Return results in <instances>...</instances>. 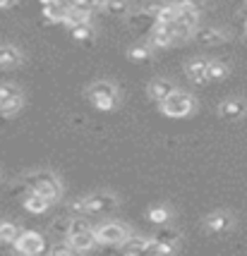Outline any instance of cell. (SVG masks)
<instances>
[{
  "label": "cell",
  "mask_w": 247,
  "mask_h": 256,
  "mask_svg": "<svg viewBox=\"0 0 247 256\" xmlns=\"http://www.w3.org/2000/svg\"><path fill=\"white\" fill-rule=\"evenodd\" d=\"M22 182L29 190L44 194L46 199H51L53 204L60 199V182H58L56 172H51V170H32V172L24 175Z\"/></svg>",
  "instance_id": "1"
},
{
  "label": "cell",
  "mask_w": 247,
  "mask_h": 256,
  "mask_svg": "<svg viewBox=\"0 0 247 256\" xmlns=\"http://www.w3.org/2000/svg\"><path fill=\"white\" fill-rule=\"evenodd\" d=\"M87 98L99 110H113L118 106V91H115L111 82H94L87 89Z\"/></svg>",
  "instance_id": "2"
},
{
  "label": "cell",
  "mask_w": 247,
  "mask_h": 256,
  "mask_svg": "<svg viewBox=\"0 0 247 256\" xmlns=\"http://www.w3.org/2000/svg\"><path fill=\"white\" fill-rule=\"evenodd\" d=\"M161 110L168 118H187L194 110V98L187 91L175 89L166 100H161Z\"/></svg>",
  "instance_id": "3"
},
{
  "label": "cell",
  "mask_w": 247,
  "mask_h": 256,
  "mask_svg": "<svg viewBox=\"0 0 247 256\" xmlns=\"http://www.w3.org/2000/svg\"><path fill=\"white\" fill-rule=\"evenodd\" d=\"M118 208V199L111 192H94L89 196H84V213L87 216H106Z\"/></svg>",
  "instance_id": "4"
},
{
  "label": "cell",
  "mask_w": 247,
  "mask_h": 256,
  "mask_svg": "<svg viewBox=\"0 0 247 256\" xmlns=\"http://www.w3.org/2000/svg\"><path fill=\"white\" fill-rule=\"evenodd\" d=\"M94 230H96V237H99V244H108V246H120L130 237V228L123 223H115V220L101 223Z\"/></svg>",
  "instance_id": "5"
},
{
  "label": "cell",
  "mask_w": 247,
  "mask_h": 256,
  "mask_svg": "<svg viewBox=\"0 0 247 256\" xmlns=\"http://www.w3.org/2000/svg\"><path fill=\"white\" fill-rule=\"evenodd\" d=\"M15 249H17L20 254H27V256L41 254L46 249V237L41 232H34V230H24V232L17 237Z\"/></svg>",
  "instance_id": "6"
},
{
  "label": "cell",
  "mask_w": 247,
  "mask_h": 256,
  "mask_svg": "<svg viewBox=\"0 0 247 256\" xmlns=\"http://www.w3.org/2000/svg\"><path fill=\"white\" fill-rule=\"evenodd\" d=\"M125 254H158V242L156 237L149 240V237H127L123 244H120Z\"/></svg>",
  "instance_id": "7"
},
{
  "label": "cell",
  "mask_w": 247,
  "mask_h": 256,
  "mask_svg": "<svg viewBox=\"0 0 247 256\" xmlns=\"http://www.w3.org/2000/svg\"><path fill=\"white\" fill-rule=\"evenodd\" d=\"M156 242H158V254H170V252H175L180 244V232L175 228H161L156 232Z\"/></svg>",
  "instance_id": "8"
},
{
  "label": "cell",
  "mask_w": 247,
  "mask_h": 256,
  "mask_svg": "<svg viewBox=\"0 0 247 256\" xmlns=\"http://www.w3.org/2000/svg\"><path fill=\"white\" fill-rule=\"evenodd\" d=\"M185 72L194 84H206L209 82V60L206 58H192L185 65Z\"/></svg>",
  "instance_id": "9"
},
{
  "label": "cell",
  "mask_w": 247,
  "mask_h": 256,
  "mask_svg": "<svg viewBox=\"0 0 247 256\" xmlns=\"http://www.w3.org/2000/svg\"><path fill=\"white\" fill-rule=\"evenodd\" d=\"M68 240L77 252H91L94 246L99 244V237H96V230H94V228H87V230H82V232H77V234H70Z\"/></svg>",
  "instance_id": "10"
},
{
  "label": "cell",
  "mask_w": 247,
  "mask_h": 256,
  "mask_svg": "<svg viewBox=\"0 0 247 256\" xmlns=\"http://www.w3.org/2000/svg\"><path fill=\"white\" fill-rule=\"evenodd\" d=\"M245 112H247V103L242 98H228L218 108V115L223 120H240V118H245Z\"/></svg>",
  "instance_id": "11"
},
{
  "label": "cell",
  "mask_w": 247,
  "mask_h": 256,
  "mask_svg": "<svg viewBox=\"0 0 247 256\" xmlns=\"http://www.w3.org/2000/svg\"><path fill=\"white\" fill-rule=\"evenodd\" d=\"M192 38H197L202 46H218L223 41H228V34L216 29V26H204V29H197Z\"/></svg>",
  "instance_id": "12"
},
{
  "label": "cell",
  "mask_w": 247,
  "mask_h": 256,
  "mask_svg": "<svg viewBox=\"0 0 247 256\" xmlns=\"http://www.w3.org/2000/svg\"><path fill=\"white\" fill-rule=\"evenodd\" d=\"M127 26H130L132 32H146V29H154V26H156V17L149 14V12L142 8L139 12H132V14L127 17Z\"/></svg>",
  "instance_id": "13"
},
{
  "label": "cell",
  "mask_w": 247,
  "mask_h": 256,
  "mask_svg": "<svg viewBox=\"0 0 247 256\" xmlns=\"http://www.w3.org/2000/svg\"><path fill=\"white\" fill-rule=\"evenodd\" d=\"M230 225H233V218H230V213L225 211H216L211 216H206V220H204L206 232H225Z\"/></svg>",
  "instance_id": "14"
},
{
  "label": "cell",
  "mask_w": 247,
  "mask_h": 256,
  "mask_svg": "<svg viewBox=\"0 0 247 256\" xmlns=\"http://www.w3.org/2000/svg\"><path fill=\"white\" fill-rule=\"evenodd\" d=\"M146 91H149V96H151V98L161 103V100H166L170 94L175 91V86H173V82H170V79L158 77V79H154V82L149 84V89Z\"/></svg>",
  "instance_id": "15"
},
{
  "label": "cell",
  "mask_w": 247,
  "mask_h": 256,
  "mask_svg": "<svg viewBox=\"0 0 247 256\" xmlns=\"http://www.w3.org/2000/svg\"><path fill=\"white\" fill-rule=\"evenodd\" d=\"M51 204H53V201L46 199L44 194H39V192H34V190H29V194L24 196V208L29 213H44L51 208Z\"/></svg>",
  "instance_id": "16"
},
{
  "label": "cell",
  "mask_w": 247,
  "mask_h": 256,
  "mask_svg": "<svg viewBox=\"0 0 247 256\" xmlns=\"http://www.w3.org/2000/svg\"><path fill=\"white\" fill-rule=\"evenodd\" d=\"M20 62H22V53L15 46H0V70H15Z\"/></svg>",
  "instance_id": "17"
},
{
  "label": "cell",
  "mask_w": 247,
  "mask_h": 256,
  "mask_svg": "<svg viewBox=\"0 0 247 256\" xmlns=\"http://www.w3.org/2000/svg\"><path fill=\"white\" fill-rule=\"evenodd\" d=\"M68 12H70V5L68 2H51V5H44V17L48 22H65L68 20Z\"/></svg>",
  "instance_id": "18"
},
{
  "label": "cell",
  "mask_w": 247,
  "mask_h": 256,
  "mask_svg": "<svg viewBox=\"0 0 247 256\" xmlns=\"http://www.w3.org/2000/svg\"><path fill=\"white\" fill-rule=\"evenodd\" d=\"M89 22H91V10H87V8H72L70 5L68 20H65V24H68L70 29L79 26V24H89Z\"/></svg>",
  "instance_id": "19"
},
{
  "label": "cell",
  "mask_w": 247,
  "mask_h": 256,
  "mask_svg": "<svg viewBox=\"0 0 247 256\" xmlns=\"http://www.w3.org/2000/svg\"><path fill=\"white\" fill-rule=\"evenodd\" d=\"M96 8H99L101 12H106V14L120 17V14H125V12H127V2H125V0H101Z\"/></svg>",
  "instance_id": "20"
},
{
  "label": "cell",
  "mask_w": 247,
  "mask_h": 256,
  "mask_svg": "<svg viewBox=\"0 0 247 256\" xmlns=\"http://www.w3.org/2000/svg\"><path fill=\"white\" fill-rule=\"evenodd\" d=\"M70 34H72V38H75V41H82V44H91V41H94V36H96L91 22L89 24H79V26H72Z\"/></svg>",
  "instance_id": "21"
},
{
  "label": "cell",
  "mask_w": 247,
  "mask_h": 256,
  "mask_svg": "<svg viewBox=\"0 0 247 256\" xmlns=\"http://www.w3.org/2000/svg\"><path fill=\"white\" fill-rule=\"evenodd\" d=\"M20 234H22V230H20L15 223H5V220L0 223V242H5V244H15Z\"/></svg>",
  "instance_id": "22"
},
{
  "label": "cell",
  "mask_w": 247,
  "mask_h": 256,
  "mask_svg": "<svg viewBox=\"0 0 247 256\" xmlns=\"http://www.w3.org/2000/svg\"><path fill=\"white\" fill-rule=\"evenodd\" d=\"M22 96V91L17 84H12V82H0V106L3 103H8L12 98H20Z\"/></svg>",
  "instance_id": "23"
},
{
  "label": "cell",
  "mask_w": 247,
  "mask_h": 256,
  "mask_svg": "<svg viewBox=\"0 0 247 256\" xmlns=\"http://www.w3.org/2000/svg\"><path fill=\"white\" fill-rule=\"evenodd\" d=\"M146 218H149L151 223H156V225H166L168 223V218H170V211L166 208V206H151V208L146 211Z\"/></svg>",
  "instance_id": "24"
},
{
  "label": "cell",
  "mask_w": 247,
  "mask_h": 256,
  "mask_svg": "<svg viewBox=\"0 0 247 256\" xmlns=\"http://www.w3.org/2000/svg\"><path fill=\"white\" fill-rule=\"evenodd\" d=\"M228 77V65L221 60H209V82H221Z\"/></svg>",
  "instance_id": "25"
},
{
  "label": "cell",
  "mask_w": 247,
  "mask_h": 256,
  "mask_svg": "<svg viewBox=\"0 0 247 256\" xmlns=\"http://www.w3.org/2000/svg\"><path fill=\"white\" fill-rule=\"evenodd\" d=\"M175 20H178V10H175V5H173V2H166V5H163V10L158 12L156 22L158 24H173Z\"/></svg>",
  "instance_id": "26"
},
{
  "label": "cell",
  "mask_w": 247,
  "mask_h": 256,
  "mask_svg": "<svg viewBox=\"0 0 247 256\" xmlns=\"http://www.w3.org/2000/svg\"><path fill=\"white\" fill-rule=\"evenodd\" d=\"M173 5L178 12H202L204 0H175Z\"/></svg>",
  "instance_id": "27"
},
{
  "label": "cell",
  "mask_w": 247,
  "mask_h": 256,
  "mask_svg": "<svg viewBox=\"0 0 247 256\" xmlns=\"http://www.w3.org/2000/svg\"><path fill=\"white\" fill-rule=\"evenodd\" d=\"M22 96H20V98H12V100H8V103H3V106H0V115H3V118H10V115H15V112H20L22 110Z\"/></svg>",
  "instance_id": "28"
},
{
  "label": "cell",
  "mask_w": 247,
  "mask_h": 256,
  "mask_svg": "<svg viewBox=\"0 0 247 256\" xmlns=\"http://www.w3.org/2000/svg\"><path fill=\"white\" fill-rule=\"evenodd\" d=\"M127 58L130 60H149L151 58V48L149 46H132L127 50Z\"/></svg>",
  "instance_id": "29"
},
{
  "label": "cell",
  "mask_w": 247,
  "mask_h": 256,
  "mask_svg": "<svg viewBox=\"0 0 247 256\" xmlns=\"http://www.w3.org/2000/svg\"><path fill=\"white\" fill-rule=\"evenodd\" d=\"M48 252H51L53 256H60V254H63V256H70V254H75L77 249L70 244V240H65V242H58V244H53L51 249H48Z\"/></svg>",
  "instance_id": "30"
},
{
  "label": "cell",
  "mask_w": 247,
  "mask_h": 256,
  "mask_svg": "<svg viewBox=\"0 0 247 256\" xmlns=\"http://www.w3.org/2000/svg\"><path fill=\"white\" fill-rule=\"evenodd\" d=\"M89 228V223L87 220H82V218H70V228H68V237L70 234H77V232H82V230H87Z\"/></svg>",
  "instance_id": "31"
},
{
  "label": "cell",
  "mask_w": 247,
  "mask_h": 256,
  "mask_svg": "<svg viewBox=\"0 0 247 256\" xmlns=\"http://www.w3.org/2000/svg\"><path fill=\"white\" fill-rule=\"evenodd\" d=\"M163 5H166V2H161V0H158V2H146V5H144V10L149 12V14H154V17H158V12L163 10Z\"/></svg>",
  "instance_id": "32"
},
{
  "label": "cell",
  "mask_w": 247,
  "mask_h": 256,
  "mask_svg": "<svg viewBox=\"0 0 247 256\" xmlns=\"http://www.w3.org/2000/svg\"><path fill=\"white\" fill-rule=\"evenodd\" d=\"M70 211L72 213H84V199H77L70 204Z\"/></svg>",
  "instance_id": "33"
},
{
  "label": "cell",
  "mask_w": 247,
  "mask_h": 256,
  "mask_svg": "<svg viewBox=\"0 0 247 256\" xmlns=\"http://www.w3.org/2000/svg\"><path fill=\"white\" fill-rule=\"evenodd\" d=\"M15 0H0V8H8V5H12Z\"/></svg>",
  "instance_id": "34"
},
{
  "label": "cell",
  "mask_w": 247,
  "mask_h": 256,
  "mask_svg": "<svg viewBox=\"0 0 247 256\" xmlns=\"http://www.w3.org/2000/svg\"><path fill=\"white\" fill-rule=\"evenodd\" d=\"M245 36H247V34H245Z\"/></svg>",
  "instance_id": "35"
}]
</instances>
